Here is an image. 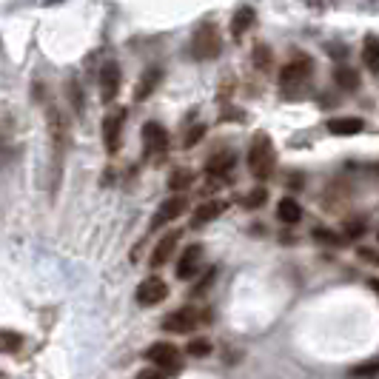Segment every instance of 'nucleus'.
<instances>
[{
  "label": "nucleus",
  "instance_id": "f257e3e1",
  "mask_svg": "<svg viewBox=\"0 0 379 379\" xmlns=\"http://www.w3.org/2000/svg\"><path fill=\"white\" fill-rule=\"evenodd\" d=\"M248 168L257 180H268L277 168V151H274V143L268 134H254L251 140V148H248Z\"/></svg>",
  "mask_w": 379,
  "mask_h": 379
},
{
  "label": "nucleus",
  "instance_id": "f03ea898",
  "mask_svg": "<svg viewBox=\"0 0 379 379\" xmlns=\"http://www.w3.org/2000/svg\"><path fill=\"white\" fill-rule=\"evenodd\" d=\"M143 151H145V160L148 163H154V165H163L165 163V154H168V131L160 123H145L143 126Z\"/></svg>",
  "mask_w": 379,
  "mask_h": 379
},
{
  "label": "nucleus",
  "instance_id": "7ed1b4c3",
  "mask_svg": "<svg viewBox=\"0 0 379 379\" xmlns=\"http://www.w3.org/2000/svg\"><path fill=\"white\" fill-rule=\"evenodd\" d=\"M220 32L214 23H203L192 38V55L197 60H214L220 55Z\"/></svg>",
  "mask_w": 379,
  "mask_h": 379
},
{
  "label": "nucleus",
  "instance_id": "20e7f679",
  "mask_svg": "<svg viewBox=\"0 0 379 379\" xmlns=\"http://www.w3.org/2000/svg\"><path fill=\"white\" fill-rule=\"evenodd\" d=\"M145 359L157 368V370H165V373H177L180 370V351L171 345V342H157L145 351Z\"/></svg>",
  "mask_w": 379,
  "mask_h": 379
},
{
  "label": "nucleus",
  "instance_id": "39448f33",
  "mask_svg": "<svg viewBox=\"0 0 379 379\" xmlns=\"http://www.w3.org/2000/svg\"><path fill=\"white\" fill-rule=\"evenodd\" d=\"M123 123H126V109H111L103 117V143H106V151L111 154H117L123 143Z\"/></svg>",
  "mask_w": 379,
  "mask_h": 379
},
{
  "label": "nucleus",
  "instance_id": "423d86ee",
  "mask_svg": "<svg viewBox=\"0 0 379 379\" xmlns=\"http://www.w3.org/2000/svg\"><path fill=\"white\" fill-rule=\"evenodd\" d=\"M197 322H200L197 308L185 305V308H180V311H174V314H168L163 319V331H168V334H192L197 328Z\"/></svg>",
  "mask_w": 379,
  "mask_h": 379
},
{
  "label": "nucleus",
  "instance_id": "0eeeda50",
  "mask_svg": "<svg viewBox=\"0 0 379 379\" xmlns=\"http://www.w3.org/2000/svg\"><path fill=\"white\" fill-rule=\"evenodd\" d=\"M311 60L305 57V55H297L291 63H285V69H282V75H280V83L288 89V86H300V83H305L308 77H311Z\"/></svg>",
  "mask_w": 379,
  "mask_h": 379
},
{
  "label": "nucleus",
  "instance_id": "6e6552de",
  "mask_svg": "<svg viewBox=\"0 0 379 379\" xmlns=\"http://www.w3.org/2000/svg\"><path fill=\"white\" fill-rule=\"evenodd\" d=\"M120 83H123L120 66H117V63H106L103 72H100V97H103V103L117 100V94H120Z\"/></svg>",
  "mask_w": 379,
  "mask_h": 379
},
{
  "label": "nucleus",
  "instance_id": "1a4fd4ad",
  "mask_svg": "<svg viewBox=\"0 0 379 379\" xmlns=\"http://www.w3.org/2000/svg\"><path fill=\"white\" fill-rule=\"evenodd\" d=\"M168 297V285L160 280V277H148L137 285V302L140 305H157Z\"/></svg>",
  "mask_w": 379,
  "mask_h": 379
},
{
  "label": "nucleus",
  "instance_id": "9d476101",
  "mask_svg": "<svg viewBox=\"0 0 379 379\" xmlns=\"http://www.w3.org/2000/svg\"><path fill=\"white\" fill-rule=\"evenodd\" d=\"M49 131H52V148H55V160L60 163L63 160V151H66V117L57 111V109H49Z\"/></svg>",
  "mask_w": 379,
  "mask_h": 379
},
{
  "label": "nucleus",
  "instance_id": "9b49d317",
  "mask_svg": "<svg viewBox=\"0 0 379 379\" xmlns=\"http://www.w3.org/2000/svg\"><path fill=\"white\" fill-rule=\"evenodd\" d=\"M185 209H188L185 197H171V200L160 203V209H157V214H154V220H151V229H160V226H165V223H174L180 214H185Z\"/></svg>",
  "mask_w": 379,
  "mask_h": 379
},
{
  "label": "nucleus",
  "instance_id": "f8f14e48",
  "mask_svg": "<svg viewBox=\"0 0 379 379\" xmlns=\"http://www.w3.org/2000/svg\"><path fill=\"white\" fill-rule=\"evenodd\" d=\"M200 260H203V246H188L182 254H180V263H177V277L180 280H192L200 268Z\"/></svg>",
  "mask_w": 379,
  "mask_h": 379
},
{
  "label": "nucleus",
  "instance_id": "ddd939ff",
  "mask_svg": "<svg viewBox=\"0 0 379 379\" xmlns=\"http://www.w3.org/2000/svg\"><path fill=\"white\" fill-rule=\"evenodd\" d=\"M177 240H180V234L174 231V234H165L160 243H157V248L151 251V268H160V265H165L168 260H171V254H174V248H177Z\"/></svg>",
  "mask_w": 379,
  "mask_h": 379
},
{
  "label": "nucleus",
  "instance_id": "4468645a",
  "mask_svg": "<svg viewBox=\"0 0 379 379\" xmlns=\"http://www.w3.org/2000/svg\"><path fill=\"white\" fill-rule=\"evenodd\" d=\"M362 128H365V123H362L359 117H334V120L328 123V131L336 134V137H353V134H359Z\"/></svg>",
  "mask_w": 379,
  "mask_h": 379
},
{
  "label": "nucleus",
  "instance_id": "2eb2a0df",
  "mask_svg": "<svg viewBox=\"0 0 379 379\" xmlns=\"http://www.w3.org/2000/svg\"><path fill=\"white\" fill-rule=\"evenodd\" d=\"M220 212H223V203H220V200L200 203V206H197V212L192 214V226H194V229H200V226H209L212 220H217V217H220Z\"/></svg>",
  "mask_w": 379,
  "mask_h": 379
},
{
  "label": "nucleus",
  "instance_id": "dca6fc26",
  "mask_svg": "<svg viewBox=\"0 0 379 379\" xmlns=\"http://www.w3.org/2000/svg\"><path fill=\"white\" fill-rule=\"evenodd\" d=\"M160 77H163V72L160 69H145L143 72V77L137 80V89H134V100L137 103H143L154 89H157V83H160Z\"/></svg>",
  "mask_w": 379,
  "mask_h": 379
},
{
  "label": "nucleus",
  "instance_id": "f3484780",
  "mask_svg": "<svg viewBox=\"0 0 379 379\" xmlns=\"http://www.w3.org/2000/svg\"><path fill=\"white\" fill-rule=\"evenodd\" d=\"M251 23H254V9H251V6H240V9L234 12V21H231V38L240 40V38L251 29Z\"/></svg>",
  "mask_w": 379,
  "mask_h": 379
},
{
  "label": "nucleus",
  "instance_id": "a211bd4d",
  "mask_svg": "<svg viewBox=\"0 0 379 379\" xmlns=\"http://www.w3.org/2000/svg\"><path fill=\"white\" fill-rule=\"evenodd\" d=\"M362 63H365L370 72H379V38H376V35H365V43H362Z\"/></svg>",
  "mask_w": 379,
  "mask_h": 379
},
{
  "label": "nucleus",
  "instance_id": "6ab92c4d",
  "mask_svg": "<svg viewBox=\"0 0 379 379\" xmlns=\"http://www.w3.org/2000/svg\"><path fill=\"white\" fill-rule=\"evenodd\" d=\"M277 217L282 220V223H300L302 220V209H300V203L297 200H291V197H282L280 200V206H277Z\"/></svg>",
  "mask_w": 379,
  "mask_h": 379
},
{
  "label": "nucleus",
  "instance_id": "aec40b11",
  "mask_svg": "<svg viewBox=\"0 0 379 379\" xmlns=\"http://www.w3.org/2000/svg\"><path fill=\"white\" fill-rule=\"evenodd\" d=\"M23 348V336L18 331L0 328V353H18Z\"/></svg>",
  "mask_w": 379,
  "mask_h": 379
},
{
  "label": "nucleus",
  "instance_id": "412c9836",
  "mask_svg": "<svg viewBox=\"0 0 379 379\" xmlns=\"http://www.w3.org/2000/svg\"><path fill=\"white\" fill-rule=\"evenodd\" d=\"M192 180H194V174L188 171V168H177V171L168 177V188H171V192H182V188L192 185Z\"/></svg>",
  "mask_w": 379,
  "mask_h": 379
},
{
  "label": "nucleus",
  "instance_id": "4be33fe9",
  "mask_svg": "<svg viewBox=\"0 0 379 379\" xmlns=\"http://www.w3.org/2000/svg\"><path fill=\"white\" fill-rule=\"evenodd\" d=\"M231 165H234V157H231L229 151H226V154H214V157L209 160V171H212V174H217V171L226 174Z\"/></svg>",
  "mask_w": 379,
  "mask_h": 379
},
{
  "label": "nucleus",
  "instance_id": "5701e85b",
  "mask_svg": "<svg viewBox=\"0 0 379 379\" xmlns=\"http://www.w3.org/2000/svg\"><path fill=\"white\" fill-rule=\"evenodd\" d=\"M254 63H257L260 72H268V66H271V49L263 46V43H257L254 46Z\"/></svg>",
  "mask_w": 379,
  "mask_h": 379
},
{
  "label": "nucleus",
  "instance_id": "b1692460",
  "mask_svg": "<svg viewBox=\"0 0 379 379\" xmlns=\"http://www.w3.org/2000/svg\"><path fill=\"white\" fill-rule=\"evenodd\" d=\"M336 83L342 89H356L359 86V77H356V72H351L348 66H342V69H336Z\"/></svg>",
  "mask_w": 379,
  "mask_h": 379
},
{
  "label": "nucleus",
  "instance_id": "393cba45",
  "mask_svg": "<svg viewBox=\"0 0 379 379\" xmlns=\"http://www.w3.org/2000/svg\"><path fill=\"white\" fill-rule=\"evenodd\" d=\"M209 351H212L209 339H192V342H188V353H192V356H206Z\"/></svg>",
  "mask_w": 379,
  "mask_h": 379
},
{
  "label": "nucleus",
  "instance_id": "a878e982",
  "mask_svg": "<svg viewBox=\"0 0 379 379\" xmlns=\"http://www.w3.org/2000/svg\"><path fill=\"white\" fill-rule=\"evenodd\" d=\"M265 197H268L265 188H257V192H251V194L246 197V209H260V206L265 203Z\"/></svg>",
  "mask_w": 379,
  "mask_h": 379
},
{
  "label": "nucleus",
  "instance_id": "bb28decb",
  "mask_svg": "<svg viewBox=\"0 0 379 379\" xmlns=\"http://www.w3.org/2000/svg\"><path fill=\"white\" fill-rule=\"evenodd\" d=\"M200 137H203V126H197V128H192V131H188V137L182 140V145H185V148H192V145H194Z\"/></svg>",
  "mask_w": 379,
  "mask_h": 379
},
{
  "label": "nucleus",
  "instance_id": "cd10ccee",
  "mask_svg": "<svg viewBox=\"0 0 379 379\" xmlns=\"http://www.w3.org/2000/svg\"><path fill=\"white\" fill-rule=\"evenodd\" d=\"M134 379H163V373H160L157 368H145V370H140Z\"/></svg>",
  "mask_w": 379,
  "mask_h": 379
},
{
  "label": "nucleus",
  "instance_id": "c85d7f7f",
  "mask_svg": "<svg viewBox=\"0 0 379 379\" xmlns=\"http://www.w3.org/2000/svg\"><path fill=\"white\" fill-rule=\"evenodd\" d=\"M359 257H362V260H368V263H373V265H379V254H376V251H370V248H359Z\"/></svg>",
  "mask_w": 379,
  "mask_h": 379
},
{
  "label": "nucleus",
  "instance_id": "c756f323",
  "mask_svg": "<svg viewBox=\"0 0 379 379\" xmlns=\"http://www.w3.org/2000/svg\"><path fill=\"white\" fill-rule=\"evenodd\" d=\"M362 231H365V226H362V223H348V229H345V234H348V237H359Z\"/></svg>",
  "mask_w": 379,
  "mask_h": 379
},
{
  "label": "nucleus",
  "instance_id": "7c9ffc66",
  "mask_svg": "<svg viewBox=\"0 0 379 379\" xmlns=\"http://www.w3.org/2000/svg\"><path fill=\"white\" fill-rule=\"evenodd\" d=\"M373 370H379V359H373V362H370V365H365V368H356L353 373H356V376H362V373H373Z\"/></svg>",
  "mask_w": 379,
  "mask_h": 379
},
{
  "label": "nucleus",
  "instance_id": "2f4dec72",
  "mask_svg": "<svg viewBox=\"0 0 379 379\" xmlns=\"http://www.w3.org/2000/svg\"><path fill=\"white\" fill-rule=\"evenodd\" d=\"M6 154H9V151H6V145H4V140H0V163H6Z\"/></svg>",
  "mask_w": 379,
  "mask_h": 379
}]
</instances>
